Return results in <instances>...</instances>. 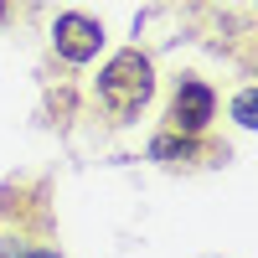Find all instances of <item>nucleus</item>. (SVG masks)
<instances>
[{
  "mask_svg": "<svg viewBox=\"0 0 258 258\" xmlns=\"http://www.w3.org/2000/svg\"><path fill=\"white\" fill-rule=\"evenodd\" d=\"M150 93H155V73H150V62H145L135 47L119 52L109 68H103V78H98V98H103V109H109L114 119L140 114Z\"/></svg>",
  "mask_w": 258,
  "mask_h": 258,
  "instance_id": "obj_1",
  "label": "nucleus"
},
{
  "mask_svg": "<svg viewBox=\"0 0 258 258\" xmlns=\"http://www.w3.org/2000/svg\"><path fill=\"white\" fill-rule=\"evenodd\" d=\"M57 52L68 57V62H88V57H98V41H103V26L98 21H88V16H78V11H68V16H57Z\"/></svg>",
  "mask_w": 258,
  "mask_h": 258,
  "instance_id": "obj_3",
  "label": "nucleus"
},
{
  "mask_svg": "<svg viewBox=\"0 0 258 258\" xmlns=\"http://www.w3.org/2000/svg\"><path fill=\"white\" fill-rule=\"evenodd\" d=\"M0 21H6V0H0Z\"/></svg>",
  "mask_w": 258,
  "mask_h": 258,
  "instance_id": "obj_8",
  "label": "nucleus"
},
{
  "mask_svg": "<svg viewBox=\"0 0 258 258\" xmlns=\"http://www.w3.org/2000/svg\"><path fill=\"white\" fill-rule=\"evenodd\" d=\"M212 88L207 83H181L176 98H170V135H202L212 119Z\"/></svg>",
  "mask_w": 258,
  "mask_h": 258,
  "instance_id": "obj_2",
  "label": "nucleus"
},
{
  "mask_svg": "<svg viewBox=\"0 0 258 258\" xmlns=\"http://www.w3.org/2000/svg\"><path fill=\"white\" fill-rule=\"evenodd\" d=\"M26 258H57V253H52V248H36V253H26Z\"/></svg>",
  "mask_w": 258,
  "mask_h": 258,
  "instance_id": "obj_7",
  "label": "nucleus"
},
{
  "mask_svg": "<svg viewBox=\"0 0 258 258\" xmlns=\"http://www.w3.org/2000/svg\"><path fill=\"white\" fill-rule=\"evenodd\" d=\"M150 155L155 160H191V135H155V145H150Z\"/></svg>",
  "mask_w": 258,
  "mask_h": 258,
  "instance_id": "obj_4",
  "label": "nucleus"
},
{
  "mask_svg": "<svg viewBox=\"0 0 258 258\" xmlns=\"http://www.w3.org/2000/svg\"><path fill=\"white\" fill-rule=\"evenodd\" d=\"M0 258H26V248H21L16 238H0Z\"/></svg>",
  "mask_w": 258,
  "mask_h": 258,
  "instance_id": "obj_6",
  "label": "nucleus"
},
{
  "mask_svg": "<svg viewBox=\"0 0 258 258\" xmlns=\"http://www.w3.org/2000/svg\"><path fill=\"white\" fill-rule=\"evenodd\" d=\"M232 114H238V124H243V129H253V124H258V119H253V88H243V93H238Z\"/></svg>",
  "mask_w": 258,
  "mask_h": 258,
  "instance_id": "obj_5",
  "label": "nucleus"
}]
</instances>
